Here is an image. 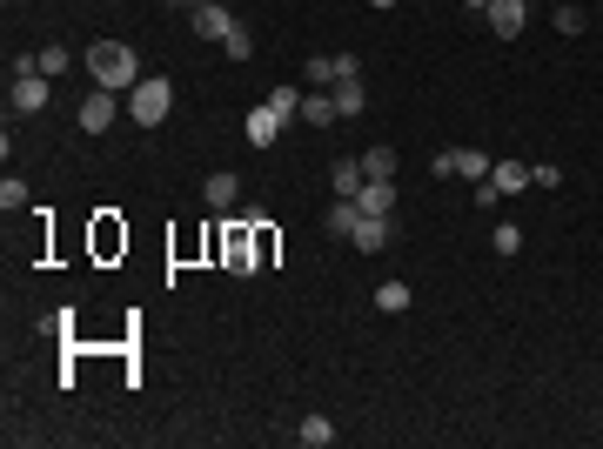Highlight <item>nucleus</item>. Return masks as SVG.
<instances>
[{
    "instance_id": "nucleus-1",
    "label": "nucleus",
    "mask_w": 603,
    "mask_h": 449,
    "mask_svg": "<svg viewBox=\"0 0 603 449\" xmlns=\"http://www.w3.org/2000/svg\"><path fill=\"white\" fill-rule=\"evenodd\" d=\"M88 81H94V88L128 94L134 81H141V54H134L128 41H94L88 47Z\"/></svg>"
},
{
    "instance_id": "nucleus-2",
    "label": "nucleus",
    "mask_w": 603,
    "mask_h": 449,
    "mask_svg": "<svg viewBox=\"0 0 603 449\" xmlns=\"http://www.w3.org/2000/svg\"><path fill=\"white\" fill-rule=\"evenodd\" d=\"M121 101H128V121H134V128H161V121H168V108H175V81L141 74V81H134Z\"/></svg>"
},
{
    "instance_id": "nucleus-3",
    "label": "nucleus",
    "mask_w": 603,
    "mask_h": 449,
    "mask_svg": "<svg viewBox=\"0 0 603 449\" xmlns=\"http://www.w3.org/2000/svg\"><path fill=\"white\" fill-rule=\"evenodd\" d=\"M215 248H222V269L228 275H262V242H255V222H228L222 235H215Z\"/></svg>"
},
{
    "instance_id": "nucleus-4",
    "label": "nucleus",
    "mask_w": 603,
    "mask_h": 449,
    "mask_svg": "<svg viewBox=\"0 0 603 449\" xmlns=\"http://www.w3.org/2000/svg\"><path fill=\"white\" fill-rule=\"evenodd\" d=\"M121 108H128V101H121L114 88H88L81 101H74V121H81V135H108Z\"/></svg>"
},
{
    "instance_id": "nucleus-5",
    "label": "nucleus",
    "mask_w": 603,
    "mask_h": 449,
    "mask_svg": "<svg viewBox=\"0 0 603 449\" xmlns=\"http://www.w3.org/2000/svg\"><path fill=\"white\" fill-rule=\"evenodd\" d=\"M490 168H496V161L483 155V148H443V155H436V181H443V175H456V181H483Z\"/></svg>"
},
{
    "instance_id": "nucleus-6",
    "label": "nucleus",
    "mask_w": 603,
    "mask_h": 449,
    "mask_svg": "<svg viewBox=\"0 0 603 449\" xmlns=\"http://www.w3.org/2000/svg\"><path fill=\"white\" fill-rule=\"evenodd\" d=\"M389 235H396V215H362L356 235H349V248H362V255H382V248H389Z\"/></svg>"
},
{
    "instance_id": "nucleus-7",
    "label": "nucleus",
    "mask_w": 603,
    "mask_h": 449,
    "mask_svg": "<svg viewBox=\"0 0 603 449\" xmlns=\"http://www.w3.org/2000/svg\"><path fill=\"white\" fill-rule=\"evenodd\" d=\"M188 27H195L201 41H222L228 27H235V14H228L222 0H201V7H188Z\"/></svg>"
},
{
    "instance_id": "nucleus-8",
    "label": "nucleus",
    "mask_w": 603,
    "mask_h": 449,
    "mask_svg": "<svg viewBox=\"0 0 603 449\" xmlns=\"http://www.w3.org/2000/svg\"><path fill=\"white\" fill-rule=\"evenodd\" d=\"M14 114H41L47 108V74H14Z\"/></svg>"
},
{
    "instance_id": "nucleus-9",
    "label": "nucleus",
    "mask_w": 603,
    "mask_h": 449,
    "mask_svg": "<svg viewBox=\"0 0 603 449\" xmlns=\"http://www.w3.org/2000/svg\"><path fill=\"white\" fill-rule=\"evenodd\" d=\"M282 128H289V114H275V108L262 101V108L248 114V128H242V135H248V148H268V141L282 135Z\"/></svg>"
},
{
    "instance_id": "nucleus-10",
    "label": "nucleus",
    "mask_w": 603,
    "mask_h": 449,
    "mask_svg": "<svg viewBox=\"0 0 603 449\" xmlns=\"http://www.w3.org/2000/svg\"><path fill=\"white\" fill-rule=\"evenodd\" d=\"M356 222H362V208L349 202V195H335V202H329V215H322V228H329V242H349V235H356Z\"/></svg>"
},
{
    "instance_id": "nucleus-11",
    "label": "nucleus",
    "mask_w": 603,
    "mask_h": 449,
    "mask_svg": "<svg viewBox=\"0 0 603 449\" xmlns=\"http://www.w3.org/2000/svg\"><path fill=\"white\" fill-rule=\"evenodd\" d=\"M201 202L215 208V215H228V208L242 202V181H235V175H208V181H201Z\"/></svg>"
},
{
    "instance_id": "nucleus-12",
    "label": "nucleus",
    "mask_w": 603,
    "mask_h": 449,
    "mask_svg": "<svg viewBox=\"0 0 603 449\" xmlns=\"http://www.w3.org/2000/svg\"><path fill=\"white\" fill-rule=\"evenodd\" d=\"M356 208H362V215H396V181H362Z\"/></svg>"
},
{
    "instance_id": "nucleus-13",
    "label": "nucleus",
    "mask_w": 603,
    "mask_h": 449,
    "mask_svg": "<svg viewBox=\"0 0 603 449\" xmlns=\"http://www.w3.org/2000/svg\"><path fill=\"white\" fill-rule=\"evenodd\" d=\"M483 14H490L496 41H516V34H523V0H490Z\"/></svg>"
},
{
    "instance_id": "nucleus-14",
    "label": "nucleus",
    "mask_w": 603,
    "mask_h": 449,
    "mask_svg": "<svg viewBox=\"0 0 603 449\" xmlns=\"http://www.w3.org/2000/svg\"><path fill=\"white\" fill-rule=\"evenodd\" d=\"M302 121H309V128H335V121H342V114H335V94L329 88H309V94H302Z\"/></svg>"
},
{
    "instance_id": "nucleus-15",
    "label": "nucleus",
    "mask_w": 603,
    "mask_h": 449,
    "mask_svg": "<svg viewBox=\"0 0 603 449\" xmlns=\"http://www.w3.org/2000/svg\"><path fill=\"white\" fill-rule=\"evenodd\" d=\"M295 443H302V449H329L335 443V423L322 416V409H309V416L295 423Z\"/></svg>"
},
{
    "instance_id": "nucleus-16",
    "label": "nucleus",
    "mask_w": 603,
    "mask_h": 449,
    "mask_svg": "<svg viewBox=\"0 0 603 449\" xmlns=\"http://www.w3.org/2000/svg\"><path fill=\"white\" fill-rule=\"evenodd\" d=\"M335 114H342V121H356V114H369V94H362V74L356 81H335Z\"/></svg>"
},
{
    "instance_id": "nucleus-17",
    "label": "nucleus",
    "mask_w": 603,
    "mask_h": 449,
    "mask_svg": "<svg viewBox=\"0 0 603 449\" xmlns=\"http://www.w3.org/2000/svg\"><path fill=\"white\" fill-rule=\"evenodd\" d=\"M356 161H362V181H396V148H369Z\"/></svg>"
},
{
    "instance_id": "nucleus-18",
    "label": "nucleus",
    "mask_w": 603,
    "mask_h": 449,
    "mask_svg": "<svg viewBox=\"0 0 603 449\" xmlns=\"http://www.w3.org/2000/svg\"><path fill=\"white\" fill-rule=\"evenodd\" d=\"M409 302H416V289H409V282H382V289H376V309L382 315H402Z\"/></svg>"
},
{
    "instance_id": "nucleus-19",
    "label": "nucleus",
    "mask_w": 603,
    "mask_h": 449,
    "mask_svg": "<svg viewBox=\"0 0 603 449\" xmlns=\"http://www.w3.org/2000/svg\"><path fill=\"white\" fill-rule=\"evenodd\" d=\"M34 74L61 81V74H67V47H41V54H34Z\"/></svg>"
},
{
    "instance_id": "nucleus-20",
    "label": "nucleus",
    "mask_w": 603,
    "mask_h": 449,
    "mask_svg": "<svg viewBox=\"0 0 603 449\" xmlns=\"http://www.w3.org/2000/svg\"><path fill=\"white\" fill-rule=\"evenodd\" d=\"M309 88H335V54H309Z\"/></svg>"
},
{
    "instance_id": "nucleus-21",
    "label": "nucleus",
    "mask_w": 603,
    "mask_h": 449,
    "mask_svg": "<svg viewBox=\"0 0 603 449\" xmlns=\"http://www.w3.org/2000/svg\"><path fill=\"white\" fill-rule=\"evenodd\" d=\"M356 188H362V161H335V195L356 202Z\"/></svg>"
},
{
    "instance_id": "nucleus-22",
    "label": "nucleus",
    "mask_w": 603,
    "mask_h": 449,
    "mask_svg": "<svg viewBox=\"0 0 603 449\" xmlns=\"http://www.w3.org/2000/svg\"><path fill=\"white\" fill-rule=\"evenodd\" d=\"M0 208H7V215H21V208H27V181H21V175L0 181Z\"/></svg>"
},
{
    "instance_id": "nucleus-23",
    "label": "nucleus",
    "mask_w": 603,
    "mask_h": 449,
    "mask_svg": "<svg viewBox=\"0 0 603 449\" xmlns=\"http://www.w3.org/2000/svg\"><path fill=\"white\" fill-rule=\"evenodd\" d=\"M222 47H228V61H248V54H255V41H248V27H242V21L222 34Z\"/></svg>"
},
{
    "instance_id": "nucleus-24",
    "label": "nucleus",
    "mask_w": 603,
    "mask_h": 449,
    "mask_svg": "<svg viewBox=\"0 0 603 449\" xmlns=\"http://www.w3.org/2000/svg\"><path fill=\"white\" fill-rule=\"evenodd\" d=\"M530 188H563V168H557V161H536V168H530Z\"/></svg>"
},
{
    "instance_id": "nucleus-25",
    "label": "nucleus",
    "mask_w": 603,
    "mask_h": 449,
    "mask_svg": "<svg viewBox=\"0 0 603 449\" xmlns=\"http://www.w3.org/2000/svg\"><path fill=\"white\" fill-rule=\"evenodd\" d=\"M583 27H590L583 7H557V34H583Z\"/></svg>"
},
{
    "instance_id": "nucleus-26",
    "label": "nucleus",
    "mask_w": 603,
    "mask_h": 449,
    "mask_svg": "<svg viewBox=\"0 0 603 449\" xmlns=\"http://www.w3.org/2000/svg\"><path fill=\"white\" fill-rule=\"evenodd\" d=\"M516 248H523V228L503 222V228H496V255H516Z\"/></svg>"
},
{
    "instance_id": "nucleus-27",
    "label": "nucleus",
    "mask_w": 603,
    "mask_h": 449,
    "mask_svg": "<svg viewBox=\"0 0 603 449\" xmlns=\"http://www.w3.org/2000/svg\"><path fill=\"white\" fill-rule=\"evenodd\" d=\"M463 7H490V0H463Z\"/></svg>"
},
{
    "instance_id": "nucleus-28",
    "label": "nucleus",
    "mask_w": 603,
    "mask_h": 449,
    "mask_svg": "<svg viewBox=\"0 0 603 449\" xmlns=\"http://www.w3.org/2000/svg\"><path fill=\"white\" fill-rule=\"evenodd\" d=\"M369 7H396V0H369Z\"/></svg>"
},
{
    "instance_id": "nucleus-29",
    "label": "nucleus",
    "mask_w": 603,
    "mask_h": 449,
    "mask_svg": "<svg viewBox=\"0 0 603 449\" xmlns=\"http://www.w3.org/2000/svg\"><path fill=\"white\" fill-rule=\"evenodd\" d=\"M195 7H201V0H195Z\"/></svg>"
}]
</instances>
